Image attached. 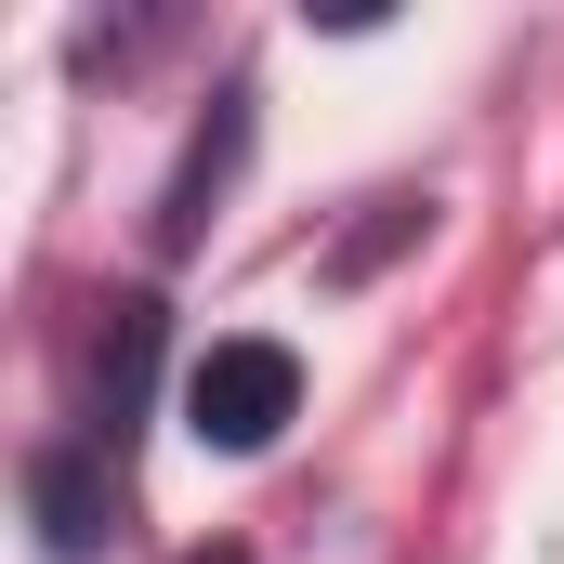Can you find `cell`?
Segmentation results:
<instances>
[{
    "instance_id": "cell-1",
    "label": "cell",
    "mask_w": 564,
    "mask_h": 564,
    "mask_svg": "<svg viewBox=\"0 0 564 564\" xmlns=\"http://www.w3.org/2000/svg\"><path fill=\"white\" fill-rule=\"evenodd\" d=\"M289 408H302V368H289V341H210V355L184 368V433H197V446H224V459L276 446Z\"/></svg>"
},
{
    "instance_id": "cell-2",
    "label": "cell",
    "mask_w": 564,
    "mask_h": 564,
    "mask_svg": "<svg viewBox=\"0 0 564 564\" xmlns=\"http://www.w3.org/2000/svg\"><path fill=\"white\" fill-rule=\"evenodd\" d=\"M40 525H53V552H93V525H106L93 459H40Z\"/></svg>"
}]
</instances>
